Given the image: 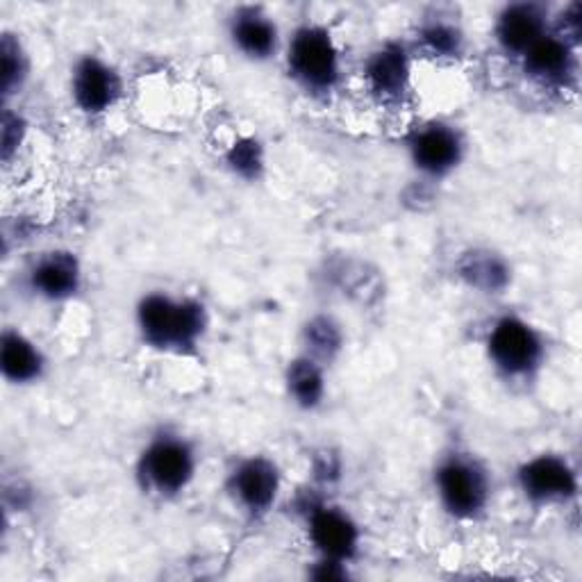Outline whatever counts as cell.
I'll list each match as a JSON object with an SVG mask.
<instances>
[{
  "mask_svg": "<svg viewBox=\"0 0 582 582\" xmlns=\"http://www.w3.org/2000/svg\"><path fill=\"white\" fill-rule=\"evenodd\" d=\"M142 326L155 344H185L201 330V312L194 305H173L153 296L142 307Z\"/></svg>",
  "mask_w": 582,
  "mask_h": 582,
  "instance_id": "6da1fadb",
  "label": "cell"
},
{
  "mask_svg": "<svg viewBox=\"0 0 582 582\" xmlns=\"http://www.w3.org/2000/svg\"><path fill=\"white\" fill-rule=\"evenodd\" d=\"M292 67L307 84H315V86L333 84L337 75V55L328 34L315 28L303 30L294 41Z\"/></svg>",
  "mask_w": 582,
  "mask_h": 582,
  "instance_id": "7a4b0ae2",
  "label": "cell"
},
{
  "mask_svg": "<svg viewBox=\"0 0 582 582\" xmlns=\"http://www.w3.org/2000/svg\"><path fill=\"white\" fill-rule=\"evenodd\" d=\"M491 355L506 371L523 374L540 357V341H537L534 333L525 324L506 319L491 335Z\"/></svg>",
  "mask_w": 582,
  "mask_h": 582,
  "instance_id": "3957f363",
  "label": "cell"
},
{
  "mask_svg": "<svg viewBox=\"0 0 582 582\" xmlns=\"http://www.w3.org/2000/svg\"><path fill=\"white\" fill-rule=\"evenodd\" d=\"M441 497L453 512L473 514L484 501V480L467 462L446 464L439 473Z\"/></svg>",
  "mask_w": 582,
  "mask_h": 582,
  "instance_id": "277c9868",
  "label": "cell"
},
{
  "mask_svg": "<svg viewBox=\"0 0 582 582\" xmlns=\"http://www.w3.org/2000/svg\"><path fill=\"white\" fill-rule=\"evenodd\" d=\"M146 471L160 489H181L192 473V456L183 443L160 441L146 458Z\"/></svg>",
  "mask_w": 582,
  "mask_h": 582,
  "instance_id": "5b68a950",
  "label": "cell"
},
{
  "mask_svg": "<svg viewBox=\"0 0 582 582\" xmlns=\"http://www.w3.org/2000/svg\"><path fill=\"white\" fill-rule=\"evenodd\" d=\"M523 487L534 499H560L573 494L575 478L571 469L555 458H540L521 473Z\"/></svg>",
  "mask_w": 582,
  "mask_h": 582,
  "instance_id": "8992f818",
  "label": "cell"
},
{
  "mask_svg": "<svg viewBox=\"0 0 582 582\" xmlns=\"http://www.w3.org/2000/svg\"><path fill=\"white\" fill-rule=\"evenodd\" d=\"M114 94H116V78L105 64L96 60H86L78 69L75 96L86 112L105 110L112 103Z\"/></svg>",
  "mask_w": 582,
  "mask_h": 582,
  "instance_id": "52a82bcc",
  "label": "cell"
},
{
  "mask_svg": "<svg viewBox=\"0 0 582 582\" xmlns=\"http://www.w3.org/2000/svg\"><path fill=\"white\" fill-rule=\"evenodd\" d=\"M501 41L510 51H528L542 39V14L532 6L510 8L499 25Z\"/></svg>",
  "mask_w": 582,
  "mask_h": 582,
  "instance_id": "ba28073f",
  "label": "cell"
},
{
  "mask_svg": "<svg viewBox=\"0 0 582 582\" xmlns=\"http://www.w3.org/2000/svg\"><path fill=\"white\" fill-rule=\"evenodd\" d=\"M417 162L428 171H443L458 162L460 144L458 137L446 127H430L419 134L415 142Z\"/></svg>",
  "mask_w": 582,
  "mask_h": 582,
  "instance_id": "9c48e42d",
  "label": "cell"
},
{
  "mask_svg": "<svg viewBox=\"0 0 582 582\" xmlns=\"http://www.w3.org/2000/svg\"><path fill=\"white\" fill-rule=\"evenodd\" d=\"M276 471L268 462L255 460L237 473V491L251 508H266L276 497Z\"/></svg>",
  "mask_w": 582,
  "mask_h": 582,
  "instance_id": "30bf717a",
  "label": "cell"
},
{
  "mask_svg": "<svg viewBox=\"0 0 582 582\" xmlns=\"http://www.w3.org/2000/svg\"><path fill=\"white\" fill-rule=\"evenodd\" d=\"M312 537L321 551L333 558H344L353 551L355 530L353 525L337 512H321L312 523Z\"/></svg>",
  "mask_w": 582,
  "mask_h": 582,
  "instance_id": "8fae6325",
  "label": "cell"
},
{
  "mask_svg": "<svg viewBox=\"0 0 582 582\" xmlns=\"http://www.w3.org/2000/svg\"><path fill=\"white\" fill-rule=\"evenodd\" d=\"M34 283L41 292L49 296H67L78 285V266L69 255H53L47 262H41L34 274Z\"/></svg>",
  "mask_w": 582,
  "mask_h": 582,
  "instance_id": "7c38bea8",
  "label": "cell"
},
{
  "mask_svg": "<svg viewBox=\"0 0 582 582\" xmlns=\"http://www.w3.org/2000/svg\"><path fill=\"white\" fill-rule=\"evenodd\" d=\"M528 71L540 78H562L569 71V49L558 39L542 37L528 49Z\"/></svg>",
  "mask_w": 582,
  "mask_h": 582,
  "instance_id": "4fadbf2b",
  "label": "cell"
},
{
  "mask_svg": "<svg viewBox=\"0 0 582 582\" xmlns=\"http://www.w3.org/2000/svg\"><path fill=\"white\" fill-rule=\"evenodd\" d=\"M235 39L239 47L251 55H268L276 43V30L266 19L257 14H244L235 23Z\"/></svg>",
  "mask_w": 582,
  "mask_h": 582,
  "instance_id": "5bb4252c",
  "label": "cell"
},
{
  "mask_svg": "<svg viewBox=\"0 0 582 582\" xmlns=\"http://www.w3.org/2000/svg\"><path fill=\"white\" fill-rule=\"evenodd\" d=\"M406 75H408L406 58H402V51L398 49L380 53L369 67V78L382 94L400 92L402 84H406Z\"/></svg>",
  "mask_w": 582,
  "mask_h": 582,
  "instance_id": "9a60e30c",
  "label": "cell"
},
{
  "mask_svg": "<svg viewBox=\"0 0 582 582\" xmlns=\"http://www.w3.org/2000/svg\"><path fill=\"white\" fill-rule=\"evenodd\" d=\"M3 369L14 380H28L39 371V355L21 337L8 335L3 341Z\"/></svg>",
  "mask_w": 582,
  "mask_h": 582,
  "instance_id": "2e32d148",
  "label": "cell"
},
{
  "mask_svg": "<svg viewBox=\"0 0 582 582\" xmlns=\"http://www.w3.org/2000/svg\"><path fill=\"white\" fill-rule=\"evenodd\" d=\"M292 389L294 394L303 400V402H315L321 396V376L319 371L307 365V363H298L292 369Z\"/></svg>",
  "mask_w": 582,
  "mask_h": 582,
  "instance_id": "e0dca14e",
  "label": "cell"
},
{
  "mask_svg": "<svg viewBox=\"0 0 582 582\" xmlns=\"http://www.w3.org/2000/svg\"><path fill=\"white\" fill-rule=\"evenodd\" d=\"M426 41L439 53H453L458 49V34L446 28V25H435L426 32Z\"/></svg>",
  "mask_w": 582,
  "mask_h": 582,
  "instance_id": "ac0fdd59",
  "label": "cell"
}]
</instances>
